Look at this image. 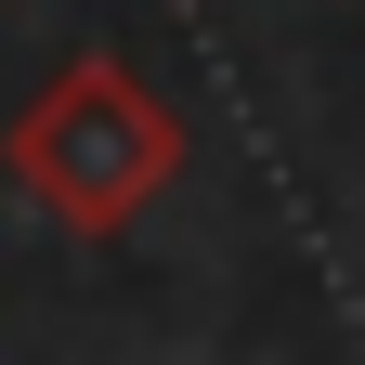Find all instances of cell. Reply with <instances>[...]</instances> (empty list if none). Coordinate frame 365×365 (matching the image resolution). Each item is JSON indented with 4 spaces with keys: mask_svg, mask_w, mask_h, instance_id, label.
Listing matches in <instances>:
<instances>
[{
    "mask_svg": "<svg viewBox=\"0 0 365 365\" xmlns=\"http://www.w3.org/2000/svg\"><path fill=\"white\" fill-rule=\"evenodd\" d=\"M0 170H14L66 235H130V222L170 196V170H182V118L157 105V78L130 53H66L26 91V118L0 130Z\"/></svg>",
    "mask_w": 365,
    "mask_h": 365,
    "instance_id": "cell-1",
    "label": "cell"
}]
</instances>
